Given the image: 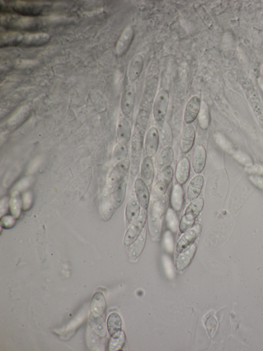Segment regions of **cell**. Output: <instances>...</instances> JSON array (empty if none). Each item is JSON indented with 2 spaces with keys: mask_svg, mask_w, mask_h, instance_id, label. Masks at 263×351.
Returning <instances> with one entry per match:
<instances>
[{
  "mask_svg": "<svg viewBox=\"0 0 263 351\" xmlns=\"http://www.w3.org/2000/svg\"><path fill=\"white\" fill-rule=\"evenodd\" d=\"M148 121V115L145 110L141 111L136 119L132 135L130 156V172L133 176L138 174L140 169L143 150L144 134Z\"/></svg>",
  "mask_w": 263,
  "mask_h": 351,
  "instance_id": "1",
  "label": "cell"
},
{
  "mask_svg": "<svg viewBox=\"0 0 263 351\" xmlns=\"http://www.w3.org/2000/svg\"><path fill=\"white\" fill-rule=\"evenodd\" d=\"M168 201L167 196H164L155 202L151 208L148 218L149 229L154 240H158L161 236L163 214L167 211Z\"/></svg>",
  "mask_w": 263,
  "mask_h": 351,
  "instance_id": "2",
  "label": "cell"
},
{
  "mask_svg": "<svg viewBox=\"0 0 263 351\" xmlns=\"http://www.w3.org/2000/svg\"><path fill=\"white\" fill-rule=\"evenodd\" d=\"M203 204L204 200L202 197L191 201L185 210L180 222L179 229L181 232H186L194 225L195 220L203 209Z\"/></svg>",
  "mask_w": 263,
  "mask_h": 351,
  "instance_id": "3",
  "label": "cell"
},
{
  "mask_svg": "<svg viewBox=\"0 0 263 351\" xmlns=\"http://www.w3.org/2000/svg\"><path fill=\"white\" fill-rule=\"evenodd\" d=\"M147 211L142 210L140 215L131 225H130L126 231L123 240L124 245L125 247L130 246L141 235L147 221Z\"/></svg>",
  "mask_w": 263,
  "mask_h": 351,
  "instance_id": "4",
  "label": "cell"
},
{
  "mask_svg": "<svg viewBox=\"0 0 263 351\" xmlns=\"http://www.w3.org/2000/svg\"><path fill=\"white\" fill-rule=\"evenodd\" d=\"M169 99V92L166 89H161L156 96L153 106V117L156 122H161L166 114Z\"/></svg>",
  "mask_w": 263,
  "mask_h": 351,
  "instance_id": "5",
  "label": "cell"
},
{
  "mask_svg": "<svg viewBox=\"0 0 263 351\" xmlns=\"http://www.w3.org/2000/svg\"><path fill=\"white\" fill-rule=\"evenodd\" d=\"M160 134L158 129L152 126L145 134L144 146L146 154L152 158L157 153L159 146Z\"/></svg>",
  "mask_w": 263,
  "mask_h": 351,
  "instance_id": "6",
  "label": "cell"
},
{
  "mask_svg": "<svg viewBox=\"0 0 263 351\" xmlns=\"http://www.w3.org/2000/svg\"><path fill=\"white\" fill-rule=\"evenodd\" d=\"M134 193L141 207L143 210H147L150 203L149 191L147 185L140 178L135 181Z\"/></svg>",
  "mask_w": 263,
  "mask_h": 351,
  "instance_id": "7",
  "label": "cell"
},
{
  "mask_svg": "<svg viewBox=\"0 0 263 351\" xmlns=\"http://www.w3.org/2000/svg\"><path fill=\"white\" fill-rule=\"evenodd\" d=\"M196 136V131L192 125L189 124L183 127L180 138V149L182 153L187 154L191 151Z\"/></svg>",
  "mask_w": 263,
  "mask_h": 351,
  "instance_id": "8",
  "label": "cell"
},
{
  "mask_svg": "<svg viewBox=\"0 0 263 351\" xmlns=\"http://www.w3.org/2000/svg\"><path fill=\"white\" fill-rule=\"evenodd\" d=\"M130 168V161L129 159H125L117 163L109 176V186H115L117 183L125 177Z\"/></svg>",
  "mask_w": 263,
  "mask_h": 351,
  "instance_id": "9",
  "label": "cell"
},
{
  "mask_svg": "<svg viewBox=\"0 0 263 351\" xmlns=\"http://www.w3.org/2000/svg\"><path fill=\"white\" fill-rule=\"evenodd\" d=\"M200 229V226L196 225L184 232L177 243L176 247L177 252L181 253L191 245L198 237Z\"/></svg>",
  "mask_w": 263,
  "mask_h": 351,
  "instance_id": "10",
  "label": "cell"
},
{
  "mask_svg": "<svg viewBox=\"0 0 263 351\" xmlns=\"http://www.w3.org/2000/svg\"><path fill=\"white\" fill-rule=\"evenodd\" d=\"M201 107V101L197 95L193 96L188 102L184 112V121L187 124H191L196 119Z\"/></svg>",
  "mask_w": 263,
  "mask_h": 351,
  "instance_id": "11",
  "label": "cell"
},
{
  "mask_svg": "<svg viewBox=\"0 0 263 351\" xmlns=\"http://www.w3.org/2000/svg\"><path fill=\"white\" fill-rule=\"evenodd\" d=\"M134 37L133 28L131 26L126 27L117 44L116 47L117 54L121 56L127 52L133 41Z\"/></svg>",
  "mask_w": 263,
  "mask_h": 351,
  "instance_id": "12",
  "label": "cell"
},
{
  "mask_svg": "<svg viewBox=\"0 0 263 351\" xmlns=\"http://www.w3.org/2000/svg\"><path fill=\"white\" fill-rule=\"evenodd\" d=\"M207 154L205 148L201 144L197 146L194 150L192 165L193 171L197 174L201 173L205 167Z\"/></svg>",
  "mask_w": 263,
  "mask_h": 351,
  "instance_id": "13",
  "label": "cell"
},
{
  "mask_svg": "<svg viewBox=\"0 0 263 351\" xmlns=\"http://www.w3.org/2000/svg\"><path fill=\"white\" fill-rule=\"evenodd\" d=\"M141 212V206L134 193L132 195L125 208V219L127 225H131L138 219Z\"/></svg>",
  "mask_w": 263,
  "mask_h": 351,
  "instance_id": "14",
  "label": "cell"
},
{
  "mask_svg": "<svg viewBox=\"0 0 263 351\" xmlns=\"http://www.w3.org/2000/svg\"><path fill=\"white\" fill-rule=\"evenodd\" d=\"M190 163L187 157L182 158L178 162L175 170V178L182 186L188 181L190 176Z\"/></svg>",
  "mask_w": 263,
  "mask_h": 351,
  "instance_id": "15",
  "label": "cell"
},
{
  "mask_svg": "<svg viewBox=\"0 0 263 351\" xmlns=\"http://www.w3.org/2000/svg\"><path fill=\"white\" fill-rule=\"evenodd\" d=\"M127 179L125 177L117 183L112 193V201L115 209H118L123 202L126 196Z\"/></svg>",
  "mask_w": 263,
  "mask_h": 351,
  "instance_id": "16",
  "label": "cell"
},
{
  "mask_svg": "<svg viewBox=\"0 0 263 351\" xmlns=\"http://www.w3.org/2000/svg\"><path fill=\"white\" fill-rule=\"evenodd\" d=\"M141 176L143 181L148 186H151L154 176L155 169L151 157H145L141 164Z\"/></svg>",
  "mask_w": 263,
  "mask_h": 351,
  "instance_id": "17",
  "label": "cell"
},
{
  "mask_svg": "<svg viewBox=\"0 0 263 351\" xmlns=\"http://www.w3.org/2000/svg\"><path fill=\"white\" fill-rule=\"evenodd\" d=\"M146 239H147V229L144 227L138 238L128 249L130 259L135 260L141 255L145 244Z\"/></svg>",
  "mask_w": 263,
  "mask_h": 351,
  "instance_id": "18",
  "label": "cell"
},
{
  "mask_svg": "<svg viewBox=\"0 0 263 351\" xmlns=\"http://www.w3.org/2000/svg\"><path fill=\"white\" fill-rule=\"evenodd\" d=\"M135 102V90L133 86L126 88L121 99V109L124 115H129L133 109Z\"/></svg>",
  "mask_w": 263,
  "mask_h": 351,
  "instance_id": "19",
  "label": "cell"
},
{
  "mask_svg": "<svg viewBox=\"0 0 263 351\" xmlns=\"http://www.w3.org/2000/svg\"><path fill=\"white\" fill-rule=\"evenodd\" d=\"M204 183V178L201 175L194 176L190 181L187 191L188 199L191 201L199 198Z\"/></svg>",
  "mask_w": 263,
  "mask_h": 351,
  "instance_id": "20",
  "label": "cell"
},
{
  "mask_svg": "<svg viewBox=\"0 0 263 351\" xmlns=\"http://www.w3.org/2000/svg\"><path fill=\"white\" fill-rule=\"evenodd\" d=\"M50 35L41 33L24 35L21 44L27 46H38L47 44L50 40Z\"/></svg>",
  "mask_w": 263,
  "mask_h": 351,
  "instance_id": "21",
  "label": "cell"
},
{
  "mask_svg": "<svg viewBox=\"0 0 263 351\" xmlns=\"http://www.w3.org/2000/svg\"><path fill=\"white\" fill-rule=\"evenodd\" d=\"M184 201V194L182 185L175 184L171 194L170 202L172 208L176 212L181 211Z\"/></svg>",
  "mask_w": 263,
  "mask_h": 351,
  "instance_id": "22",
  "label": "cell"
},
{
  "mask_svg": "<svg viewBox=\"0 0 263 351\" xmlns=\"http://www.w3.org/2000/svg\"><path fill=\"white\" fill-rule=\"evenodd\" d=\"M106 307V302L103 295L97 292L94 295L91 303V315L94 318L101 317Z\"/></svg>",
  "mask_w": 263,
  "mask_h": 351,
  "instance_id": "23",
  "label": "cell"
},
{
  "mask_svg": "<svg viewBox=\"0 0 263 351\" xmlns=\"http://www.w3.org/2000/svg\"><path fill=\"white\" fill-rule=\"evenodd\" d=\"M15 12L23 15H36L42 11V6L36 3L17 2L13 6Z\"/></svg>",
  "mask_w": 263,
  "mask_h": 351,
  "instance_id": "24",
  "label": "cell"
},
{
  "mask_svg": "<svg viewBox=\"0 0 263 351\" xmlns=\"http://www.w3.org/2000/svg\"><path fill=\"white\" fill-rule=\"evenodd\" d=\"M197 250V245L194 243L188 249H186L181 253L178 256L176 266L179 270H183L190 264Z\"/></svg>",
  "mask_w": 263,
  "mask_h": 351,
  "instance_id": "25",
  "label": "cell"
},
{
  "mask_svg": "<svg viewBox=\"0 0 263 351\" xmlns=\"http://www.w3.org/2000/svg\"><path fill=\"white\" fill-rule=\"evenodd\" d=\"M143 57L141 54H136L132 58L128 69V76L131 82L137 80L142 70Z\"/></svg>",
  "mask_w": 263,
  "mask_h": 351,
  "instance_id": "26",
  "label": "cell"
},
{
  "mask_svg": "<svg viewBox=\"0 0 263 351\" xmlns=\"http://www.w3.org/2000/svg\"><path fill=\"white\" fill-rule=\"evenodd\" d=\"M117 133L120 142L127 144L132 137V130L128 121L124 118H121L118 125Z\"/></svg>",
  "mask_w": 263,
  "mask_h": 351,
  "instance_id": "27",
  "label": "cell"
},
{
  "mask_svg": "<svg viewBox=\"0 0 263 351\" xmlns=\"http://www.w3.org/2000/svg\"><path fill=\"white\" fill-rule=\"evenodd\" d=\"M174 154L173 149L170 146H166L161 152L158 162V169L161 172L165 168L170 167L174 160Z\"/></svg>",
  "mask_w": 263,
  "mask_h": 351,
  "instance_id": "28",
  "label": "cell"
},
{
  "mask_svg": "<svg viewBox=\"0 0 263 351\" xmlns=\"http://www.w3.org/2000/svg\"><path fill=\"white\" fill-rule=\"evenodd\" d=\"M23 35L17 32H9L1 35V46L21 44Z\"/></svg>",
  "mask_w": 263,
  "mask_h": 351,
  "instance_id": "29",
  "label": "cell"
},
{
  "mask_svg": "<svg viewBox=\"0 0 263 351\" xmlns=\"http://www.w3.org/2000/svg\"><path fill=\"white\" fill-rule=\"evenodd\" d=\"M170 183L162 178L156 182L152 191V197L155 200H158L162 198L166 193Z\"/></svg>",
  "mask_w": 263,
  "mask_h": 351,
  "instance_id": "30",
  "label": "cell"
},
{
  "mask_svg": "<svg viewBox=\"0 0 263 351\" xmlns=\"http://www.w3.org/2000/svg\"><path fill=\"white\" fill-rule=\"evenodd\" d=\"M5 18L8 19V23L12 24L13 26L17 28H30L36 23L35 19L31 17L17 18L16 17H10Z\"/></svg>",
  "mask_w": 263,
  "mask_h": 351,
  "instance_id": "31",
  "label": "cell"
},
{
  "mask_svg": "<svg viewBox=\"0 0 263 351\" xmlns=\"http://www.w3.org/2000/svg\"><path fill=\"white\" fill-rule=\"evenodd\" d=\"M122 326V320L120 316L116 313H112L107 320V327L109 334L112 336L120 331Z\"/></svg>",
  "mask_w": 263,
  "mask_h": 351,
  "instance_id": "32",
  "label": "cell"
},
{
  "mask_svg": "<svg viewBox=\"0 0 263 351\" xmlns=\"http://www.w3.org/2000/svg\"><path fill=\"white\" fill-rule=\"evenodd\" d=\"M125 340V334L122 331H119L112 336L108 349L109 351H118L122 348Z\"/></svg>",
  "mask_w": 263,
  "mask_h": 351,
  "instance_id": "33",
  "label": "cell"
},
{
  "mask_svg": "<svg viewBox=\"0 0 263 351\" xmlns=\"http://www.w3.org/2000/svg\"><path fill=\"white\" fill-rule=\"evenodd\" d=\"M199 114V121L200 128L202 130H207L210 125V118L209 110L206 105H201V110Z\"/></svg>",
  "mask_w": 263,
  "mask_h": 351,
  "instance_id": "34",
  "label": "cell"
},
{
  "mask_svg": "<svg viewBox=\"0 0 263 351\" xmlns=\"http://www.w3.org/2000/svg\"><path fill=\"white\" fill-rule=\"evenodd\" d=\"M176 211L169 208L166 212V221L168 227L173 232H177L179 228L180 223Z\"/></svg>",
  "mask_w": 263,
  "mask_h": 351,
  "instance_id": "35",
  "label": "cell"
},
{
  "mask_svg": "<svg viewBox=\"0 0 263 351\" xmlns=\"http://www.w3.org/2000/svg\"><path fill=\"white\" fill-rule=\"evenodd\" d=\"M128 150L126 144L120 142L116 145L113 153V159L119 162L126 159L127 157Z\"/></svg>",
  "mask_w": 263,
  "mask_h": 351,
  "instance_id": "36",
  "label": "cell"
},
{
  "mask_svg": "<svg viewBox=\"0 0 263 351\" xmlns=\"http://www.w3.org/2000/svg\"><path fill=\"white\" fill-rule=\"evenodd\" d=\"M233 157L241 164L249 167L253 164L251 157L247 154L242 151H237L233 153Z\"/></svg>",
  "mask_w": 263,
  "mask_h": 351,
  "instance_id": "37",
  "label": "cell"
},
{
  "mask_svg": "<svg viewBox=\"0 0 263 351\" xmlns=\"http://www.w3.org/2000/svg\"><path fill=\"white\" fill-rule=\"evenodd\" d=\"M29 110H30V108H29L28 106H24L22 107L21 108L19 109L12 116V118L10 120V123L12 124H17L22 121L28 113Z\"/></svg>",
  "mask_w": 263,
  "mask_h": 351,
  "instance_id": "38",
  "label": "cell"
},
{
  "mask_svg": "<svg viewBox=\"0 0 263 351\" xmlns=\"http://www.w3.org/2000/svg\"><path fill=\"white\" fill-rule=\"evenodd\" d=\"M205 326L209 335L213 336L218 327V321L216 317L212 314L208 315L206 319Z\"/></svg>",
  "mask_w": 263,
  "mask_h": 351,
  "instance_id": "39",
  "label": "cell"
},
{
  "mask_svg": "<svg viewBox=\"0 0 263 351\" xmlns=\"http://www.w3.org/2000/svg\"><path fill=\"white\" fill-rule=\"evenodd\" d=\"M163 263L167 276L170 278H173L174 272L172 263L170 259L166 256H164L163 257Z\"/></svg>",
  "mask_w": 263,
  "mask_h": 351,
  "instance_id": "40",
  "label": "cell"
},
{
  "mask_svg": "<svg viewBox=\"0 0 263 351\" xmlns=\"http://www.w3.org/2000/svg\"><path fill=\"white\" fill-rule=\"evenodd\" d=\"M173 176V170L171 166H170V167L164 168L161 172L160 178L166 180L170 184L172 181Z\"/></svg>",
  "mask_w": 263,
  "mask_h": 351,
  "instance_id": "41",
  "label": "cell"
},
{
  "mask_svg": "<svg viewBox=\"0 0 263 351\" xmlns=\"http://www.w3.org/2000/svg\"><path fill=\"white\" fill-rule=\"evenodd\" d=\"M164 244L169 252H172L174 248L173 239L170 231L165 233L164 236Z\"/></svg>",
  "mask_w": 263,
  "mask_h": 351,
  "instance_id": "42",
  "label": "cell"
},
{
  "mask_svg": "<svg viewBox=\"0 0 263 351\" xmlns=\"http://www.w3.org/2000/svg\"><path fill=\"white\" fill-rule=\"evenodd\" d=\"M246 171L252 175L263 176V165L253 164L250 167H247Z\"/></svg>",
  "mask_w": 263,
  "mask_h": 351,
  "instance_id": "43",
  "label": "cell"
},
{
  "mask_svg": "<svg viewBox=\"0 0 263 351\" xmlns=\"http://www.w3.org/2000/svg\"><path fill=\"white\" fill-rule=\"evenodd\" d=\"M249 179L255 186L263 190V177L260 175H251Z\"/></svg>",
  "mask_w": 263,
  "mask_h": 351,
  "instance_id": "44",
  "label": "cell"
},
{
  "mask_svg": "<svg viewBox=\"0 0 263 351\" xmlns=\"http://www.w3.org/2000/svg\"><path fill=\"white\" fill-rule=\"evenodd\" d=\"M18 65L21 67H26L36 65V62L32 61H21Z\"/></svg>",
  "mask_w": 263,
  "mask_h": 351,
  "instance_id": "45",
  "label": "cell"
},
{
  "mask_svg": "<svg viewBox=\"0 0 263 351\" xmlns=\"http://www.w3.org/2000/svg\"><path fill=\"white\" fill-rule=\"evenodd\" d=\"M258 83L262 90L263 91V77H260L259 78Z\"/></svg>",
  "mask_w": 263,
  "mask_h": 351,
  "instance_id": "46",
  "label": "cell"
}]
</instances>
